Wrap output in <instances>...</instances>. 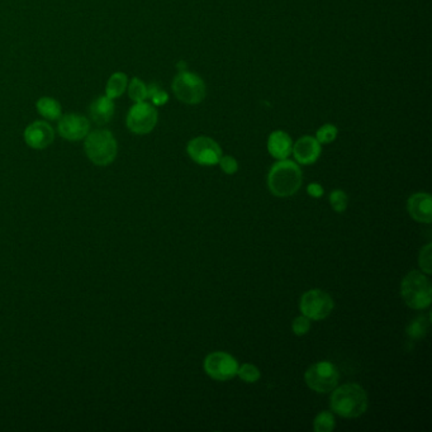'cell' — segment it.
Segmentation results:
<instances>
[{
    "label": "cell",
    "mask_w": 432,
    "mask_h": 432,
    "mask_svg": "<svg viewBox=\"0 0 432 432\" xmlns=\"http://www.w3.org/2000/svg\"><path fill=\"white\" fill-rule=\"evenodd\" d=\"M127 93L129 99L135 103L147 100V86L140 78H132L128 80Z\"/></svg>",
    "instance_id": "d6986e66"
},
{
    "label": "cell",
    "mask_w": 432,
    "mask_h": 432,
    "mask_svg": "<svg viewBox=\"0 0 432 432\" xmlns=\"http://www.w3.org/2000/svg\"><path fill=\"white\" fill-rule=\"evenodd\" d=\"M311 328V319L305 316H299L293 322V333L297 336H303Z\"/></svg>",
    "instance_id": "4316f807"
},
{
    "label": "cell",
    "mask_w": 432,
    "mask_h": 432,
    "mask_svg": "<svg viewBox=\"0 0 432 432\" xmlns=\"http://www.w3.org/2000/svg\"><path fill=\"white\" fill-rule=\"evenodd\" d=\"M237 376L241 378L243 382L255 383L260 379V370L253 364H243L237 370Z\"/></svg>",
    "instance_id": "cb8c5ba5"
},
{
    "label": "cell",
    "mask_w": 432,
    "mask_h": 432,
    "mask_svg": "<svg viewBox=\"0 0 432 432\" xmlns=\"http://www.w3.org/2000/svg\"><path fill=\"white\" fill-rule=\"evenodd\" d=\"M293 150V140L285 131H274L268 138V151L278 160L288 159Z\"/></svg>",
    "instance_id": "2e32d148"
},
{
    "label": "cell",
    "mask_w": 432,
    "mask_h": 432,
    "mask_svg": "<svg viewBox=\"0 0 432 432\" xmlns=\"http://www.w3.org/2000/svg\"><path fill=\"white\" fill-rule=\"evenodd\" d=\"M220 166L222 170L228 175H232L239 170V163L234 156H223L220 159Z\"/></svg>",
    "instance_id": "83f0119b"
},
{
    "label": "cell",
    "mask_w": 432,
    "mask_h": 432,
    "mask_svg": "<svg viewBox=\"0 0 432 432\" xmlns=\"http://www.w3.org/2000/svg\"><path fill=\"white\" fill-rule=\"evenodd\" d=\"M303 183V174L297 163L291 160H279L271 166L268 175L269 191L280 198L296 194Z\"/></svg>",
    "instance_id": "7a4b0ae2"
},
{
    "label": "cell",
    "mask_w": 432,
    "mask_h": 432,
    "mask_svg": "<svg viewBox=\"0 0 432 432\" xmlns=\"http://www.w3.org/2000/svg\"><path fill=\"white\" fill-rule=\"evenodd\" d=\"M305 383L317 393H327L336 388L339 383L337 368L330 362H319L307 369Z\"/></svg>",
    "instance_id": "52a82bcc"
},
{
    "label": "cell",
    "mask_w": 432,
    "mask_h": 432,
    "mask_svg": "<svg viewBox=\"0 0 432 432\" xmlns=\"http://www.w3.org/2000/svg\"><path fill=\"white\" fill-rule=\"evenodd\" d=\"M401 294L410 308L425 310L431 305V283L424 273L412 270L402 280Z\"/></svg>",
    "instance_id": "277c9868"
},
{
    "label": "cell",
    "mask_w": 432,
    "mask_h": 432,
    "mask_svg": "<svg viewBox=\"0 0 432 432\" xmlns=\"http://www.w3.org/2000/svg\"><path fill=\"white\" fill-rule=\"evenodd\" d=\"M429 325H430V319H426L424 316L418 317L410 323V326L407 328V335L411 339H421L427 333Z\"/></svg>",
    "instance_id": "44dd1931"
},
{
    "label": "cell",
    "mask_w": 432,
    "mask_h": 432,
    "mask_svg": "<svg viewBox=\"0 0 432 432\" xmlns=\"http://www.w3.org/2000/svg\"><path fill=\"white\" fill-rule=\"evenodd\" d=\"M331 410L339 416L346 418L359 417L368 410V396L359 384H344L333 390L330 398Z\"/></svg>",
    "instance_id": "6da1fadb"
},
{
    "label": "cell",
    "mask_w": 432,
    "mask_h": 432,
    "mask_svg": "<svg viewBox=\"0 0 432 432\" xmlns=\"http://www.w3.org/2000/svg\"><path fill=\"white\" fill-rule=\"evenodd\" d=\"M84 151L94 165L108 166L117 157L118 143L111 131L100 128L89 132L84 138Z\"/></svg>",
    "instance_id": "3957f363"
},
{
    "label": "cell",
    "mask_w": 432,
    "mask_h": 432,
    "mask_svg": "<svg viewBox=\"0 0 432 432\" xmlns=\"http://www.w3.org/2000/svg\"><path fill=\"white\" fill-rule=\"evenodd\" d=\"M159 121V113L154 104L147 100L138 102L129 108L126 117V126L135 135H149Z\"/></svg>",
    "instance_id": "8992f818"
},
{
    "label": "cell",
    "mask_w": 432,
    "mask_h": 432,
    "mask_svg": "<svg viewBox=\"0 0 432 432\" xmlns=\"http://www.w3.org/2000/svg\"><path fill=\"white\" fill-rule=\"evenodd\" d=\"M432 245L429 243L425 248H421L419 257H418V264L422 271H425L426 274H431L432 273Z\"/></svg>",
    "instance_id": "484cf974"
},
{
    "label": "cell",
    "mask_w": 432,
    "mask_h": 432,
    "mask_svg": "<svg viewBox=\"0 0 432 432\" xmlns=\"http://www.w3.org/2000/svg\"><path fill=\"white\" fill-rule=\"evenodd\" d=\"M307 193H308L310 195H312V197H314V198H319V197L323 195V188L319 184L313 183V184L308 185Z\"/></svg>",
    "instance_id": "f1b7e54d"
},
{
    "label": "cell",
    "mask_w": 432,
    "mask_h": 432,
    "mask_svg": "<svg viewBox=\"0 0 432 432\" xmlns=\"http://www.w3.org/2000/svg\"><path fill=\"white\" fill-rule=\"evenodd\" d=\"M205 370L207 374L221 382H226L237 376L239 362L234 356L227 353H212L208 355L205 360Z\"/></svg>",
    "instance_id": "30bf717a"
},
{
    "label": "cell",
    "mask_w": 432,
    "mask_h": 432,
    "mask_svg": "<svg viewBox=\"0 0 432 432\" xmlns=\"http://www.w3.org/2000/svg\"><path fill=\"white\" fill-rule=\"evenodd\" d=\"M23 138L31 149H47L55 140V129L47 121H35L26 127Z\"/></svg>",
    "instance_id": "7c38bea8"
},
{
    "label": "cell",
    "mask_w": 432,
    "mask_h": 432,
    "mask_svg": "<svg viewBox=\"0 0 432 432\" xmlns=\"http://www.w3.org/2000/svg\"><path fill=\"white\" fill-rule=\"evenodd\" d=\"M335 417L331 412L323 411L314 418V431L331 432L335 429Z\"/></svg>",
    "instance_id": "7402d4cb"
},
{
    "label": "cell",
    "mask_w": 432,
    "mask_h": 432,
    "mask_svg": "<svg viewBox=\"0 0 432 432\" xmlns=\"http://www.w3.org/2000/svg\"><path fill=\"white\" fill-rule=\"evenodd\" d=\"M407 209L413 220L419 223H431L432 199L427 193L413 194L407 202Z\"/></svg>",
    "instance_id": "5bb4252c"
},
{
    "label": "cell",
    "mask_w": 432,
    "mask_h": 432,
    "mask_svg": "<svg viewBox=\"0 0 432 432\" xmlns=\"http://www.w3.org/2000/svg\"><path fill=\"white\" fill-rule=\"evenodd\" d=\"M333 299L326 291L321 289H312L305 291L301 298V311L303 316L310 319L319 321L330 316L333 310Z\"/></svg>",
    "instance_id": "ba28073f"
},
{
    "label": "cell",
    "mask_w": 432,
    "mask_h": 432,
    "mask_svg": "<svg viewBox=\"0 0 432 432\" xmlns=\"http://www.w3.org/2000/svg\"><path fill=\"white\" fill-rule=\"evenodd\" d=\"M337 134H339V129H337V127H336L335 125H333V123H326V125L321 126V127L317 129V132H316V138H317V141H319L321 145H327V143H331V142L336 140Z\"/></svg>",
    "instance_id": "603a6c76"
},
{
    "label": "cell",
    "mask_w": 432,
    "mask_h": 432,
    "mask_svg": "<svg viewBox=\"0 0 432 432\" xmlns=\"http://www.w3.org/2000/svg\"><path fill=\"white\" fill-rule=\"evenodd\" d=\"M322 152L321 143L317 141L316 137L312 136H303L298 140L296 143H293L291 154L294 155V159L297 163L302 165H311L319 160V156Z\"/></svg>",
    "instance_id": "4fadbf2b"
},
{
    "label": "cell",
    "mask_w": 432,
    "mask_h": 432,
    "mask_svg": "<svg viewBox=\"0 0 432 432\" xmlns=\"http://www.w3.org/2000/svg\"><path fill=\"white\" fill-rule=\"evenodd\" d=\"M127 75L125 72L117 71V72L112 74L109 79H108L104 92H106V95L108 98L113 100L118 99V98H121L125 93L127 92Z\"/></svg>",
    "instance_id": "ac0fdd59"
},
{
    "label": "cell",
    "mask_w": 432,
    "mask_h": 432,
    "mask_svg": "<svg viewBox=\"0 0 432 432\" xmlns=\"http://www.w3.org/2000/svg\"><path fill=\"white\" fill-rule=\"evenodd\" d=\"M115 112V104L114 100L108 98L106 95L98 97L97 99L93 100L89 106V118L90 122H94L97 126H104L109 123L113 118Z\"/></svg>",
    "instance_id": "9a60e30c"
},
{
    "label": "cell",
    "mask_w": 432,
    "mask_h": 432,
    "mask_svg": "<svg viewBox=\"0 0 432 432\" xmlns=\"http://www.w3.org/2000/svg\"><path fill=\"white\" fill-rule=\"evenodd\" d=\"M186 152L194 163L205 166L217 165L222 157V149L220 145L207 136H198L188 142Z\"/></svg>",
    "instance_id": "9c48e42d"
},
{
    "label": "cell",
    "mask_w": 432,
    "mask_h": 432,
    "mask_svg": "<svg viewBox=\"0 0 432 432\" xmlns=\"http://www.w3.org/2000/svg\"><path fill=\"white\" fill-rule=\"evenodd\" d=\"M173 92L177 100L186 106H197L206 98L203 79L191 71L180 70L173 80Z\"/></svg>",
    "instance_id": "5b68a950"
},
{
    "label": "cell",
    "mask_w": 432,
    "mask_h": 432,
    "mask_svg": "<svg viewBox=\"0 0 432 432\" xmlns=\"http://www.w3.org/2000/svg\"><path fill=\"white\" fill-rule=\"evenodd\" d=\"M90 120L78 113L63 114L57 123V132L65 140L71 142L84 140L90 132Z\"/></svg>",
    "instance_id": "8fae6325"
},
{
    "label": "cell",
    "mask_w": 432,
    "mask_h": 432,
    "mask_svg": "<svg viewBox=\"0 0 432 432\" xmlns=\"http://www.w3.org/2000/svg\"><path fill=\"white\" fill-rule=\"evenodd\" d=\"M147 100L155 106H165L169 100V94L155 83L147 86Z\"/></svg>",
    "instance_id": "ffe728a7"
},
{
    "label": "cell",
    "mask_w": 432,
    "mask_h": 432,
    "mask_svg": "<svg viewBox=\"0 0 432 432\" xmlns=\"http://www.w3.org/2000/svg\"><path fill=\"white\" fill-rule=\"evenodd\" d=\"M35 109L46 121H58L63 115V106L52 97H42L37 100Z\"/></svg>",
    "instance_id": "e0dca14e"
},
{
    "label": "cell",
    "mask_w": 432,
    "mask_h": 432,
    "mask_svg": "<svg viewBox=\"0 0 432 432\" xmlns=\"http://www.w3.org/2000/svg\"><path fill=\"white\" fill-rule=\"evenodd\" d=\"M330 203L336 212L342 213L346 211L347 195L345 191L336 189L330 194Z\"/></svg>",
    "instance_id": "d4e9b609"
}]
</instances>
